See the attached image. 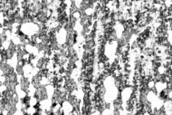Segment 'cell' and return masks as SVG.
<instances>
[{
	"label": "cell",
	"instance_id": "6da1fadb",
	"mask_svg": "<svg viewBox=\"0 0 172 115\" xmlns=\"http://www.w3.org/2000/svg\"><path fill=\"white\" fill-rule=\"evenodd\" d=\"M62 110L63 111V114H71L72 111L74 110V107L70 102L67 100H64L62 102Z\"/></svg>",
	"mask_w": 172,
	"mask_h": 115
},
{
	"label": "cell",
	"instance_id": "7a4b0ae2",
	"mask_svg": "<svg viewBox=\"0 0 172 115\" xmlns=\"http://www.w3.org/2000/svg\"><path fill=\"white\" fill-rule=\"evenodd\" d=\"M7 82V75L3 74L0 75V83H6Z\"/></svg>",
	"mask_w": 172,
	"mask_h": 115
}]
</instances>
